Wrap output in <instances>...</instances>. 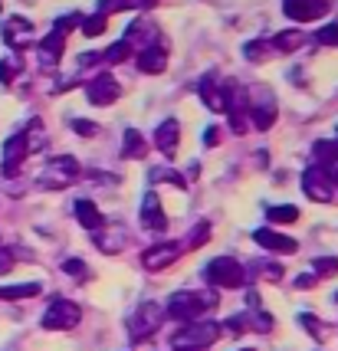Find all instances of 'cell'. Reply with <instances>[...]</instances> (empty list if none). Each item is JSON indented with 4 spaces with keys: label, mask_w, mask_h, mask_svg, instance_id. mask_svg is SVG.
I'll return each instance as SVG.
<instances>
[{
    "label": "cell",
    "mask_w": 338,
    "mask_h": 351,
    "mask_svg": "<svg viewBox=\"0 0 338 351\" xmlns=\"http://www.w3.org/2000/svg\"><path fill=\"white\" fill-rule=\"evenodd\" d=\"M217 306V292H194V289H184V292H174L168 302V315L178 322H197L204 312H210Z\"/></svg>",
    "instance_id": "1"
},
{
    "label": "cell",
    "mask_w": 338,
    "mask_h": 351,
    "mask_svg": "<svg viewBox=\"0 0 338 351\" xmlns=\"http://www.w3.org/2000/svg\"><path fill=\"white\" fill-rule=\"evenodd\" d=\"M204 279H207L214 289H240L246 282V269H243V263L233 260V256H217V260L207 263Z\"/></svg>",
    "instance_id": "2"
},
{
    "label": "cell",
    "mask_w": 338,
    "mask_h": 351,
    "mask_svg": "<svg viewBox=\"0 0 338 351\" xmlns=\"http://www.w3.org/2000/svg\"><path fill=\"white\" fill-rule=\"evenodd\" d=\"M217 338H220V325L217 322H191L184 332H178V335L171 338V345L178 351H197V348L214 345Z\"/></svg>",
    "instance_id": "3"
},
{
    "label": "cell",
    "mask_w": 338,
    "mask_h": 351,
    "mask_svg": "<svg viewBox=\"0 0 338 351\" xmlns=\"http://www.w3.org/2000/svg\"><path fill=\"white\" fill-rule=\"evenodd\" d=\"M246 102H250V122H256L260 132H269L273 122H276V99L266 86H256V89L246 92Z\"/></svg>",
    "instance_id": "4"
},
{
    "label": "cell",
    "mask_w": 338,
    "mask_h": 351,
    "mask_svg": "<svg viewBox=\"0 0 338 351\" xmlns=\"http://www.w3.org/2000/svg\"><path fill=\"white\" fill-rule=\"evenodd\" d=\"M79 319H82V312H79L76 302L53 299L49 308L43 312V328H47V332H66V328H76Z\"/></svg>",
    "instance_id": "5"
},
{
    "label": "cell",
    "mask_w": 338,
    "mask_h": 351,
    "mask_svg": "<svg viewBox=\"0 0 338 351\" xmlns=\"http://www.w3.org/2000/svg\"><path fill=\"white\" fill-rule=\"evenodd\" d=\"M302 191H306L312 200H319V204H328V200L335 197V181H332V171L325 168H309L302 174Z\"/></svg>",
    "instance_id": "6"
},
{
    "label": "cell",
    "mask_w": 338,
    "mask_h": 351,
    "mask_svg": "<svg viewBox=\"0 0 338 351\" xmlns=\"http://www.w3.org/2000/svg\"><path fill=\"white\" fill-rule=\"evenodd\" d=\"M89 102L93 106H112L119 95H122V86L115 82V76L108 73V69H102V73H95V79L89 82Z\"/></svg>",
    "instance_id": "7"
},
{
    "label": "cell",
    "mask_w": 338,
    "mask_h": 351,
    "mask_svg": "<svg viewBox=\"0 0 338 351\" xmlns=\"http://www.w3.org/2000/svg\"><path fill=\"white\" fill-rule=\"evenodd\" d=\"M161 319H165V312L154 306V302H148V306L138 308V315L128 322V328H132V341H145V338H152V332L161 325Z\"/></svg>",
    "instance_id": "8"
},
{
    "label": "cell",
    "mask_w": 338,
    "mask_h": 351,
    "mask_svg": "<svg viewBox=\"0 0 338 351\" xmlns=\"http://www.w3.org/2000/svg\"><path fill=\"white\" fill-rule=\"evenodd\" d=\"M27 154H30V138H27V132H16V135L7 138V145H3V174L14 178V171L23 165Z\"/></svg>",
    "instance_id": "9"
},
{
    "label": "cell",
    "mask_w": 338,
    "mask_h": 351,
    "mask_svg": "<svg viewBox=\"0 0 338 351\" xmlns=\"http://www.w3.org/2000/svg\"><path fill=\"white\" fill-rule=\"evenodd\" d=\"M282 10L299 23H312V20L328 14V0H282Z\"/></svg>",
    "instance_id": "10"
},
{
    "label": "cell",
    "mask_w": 338,
    "mask_h": 351,
    "mask_svg": "<svg viewBox=\"0 0 338 351\" xmlns=\"http://www.w3.org/2000/svg\"><path fill=\"white\" fill-rule=\"evenodd\" d=\"M178 256H181V243H158V246H152V250H145L141 266H145L148 273H161V269H168Z\"/></svg>",
    "instance_id": "11"
},
{
    "label": "cell",
    "mask_w": 338,
    "mask_h": 351,
    "mask_svg": "<svg viewBox=\"0 0 338 351\" xmlns=\"http://www.w3.org/2000/svg\"><path fill=\"white\" fill-rule=\"evenodd\" d=\"M165 66H168V43H165V40H152V43L138 53V69L158 76V73H165Z\"/></svg>",
    "instance_id": "12"
},
{
    "label": "cell",
    "mask_w": 338,
    "mask_h": 351,
    "mask_svg": "<svg viewBox=\"0 0 338 351\" xmlns=\"http://www.w3.org/2000/svg\"><path fill=\"white\" fill-rule=\"evenodd\" d=\"M253 243H260L263 250H269V253H295V250H299V243H295L292 237H286V233H279V230H273V227L253 230Z\"/></svg>",
    "instance_id": "13"
},
{
    "label": "cell",
    "mask_w": 338,
    "mask_h": 351,
    "mask_svg": "<svg viewBox=\"0 0 338 351\" xmlns=\"http://www.w3.org/2000/svg\"><path fill=\"white\" fill-rule=\"evenodd\" d=\"M3 40H7V46H14V49L30 46L33 43V23L23 20V16H10V20L3 23Z\"/></svg>",
    "instance_id": "14"
},
{
    "label": "cell",
    "mask_w": 338,
    "mask_h": 351,
    "mask_svg": "<svg viewBox=\"0 0 338 351\" xmlns=\"http://www.w3.org/2000/svg\"><path fill=\"white\" fill-rule=\"evenodd\" d=\"M178 141H181V128H178V122L174 119H168V122L158 125V132H154V148L161 154H168V158H174V152H178Z\"/></svg>",
    "instance_id": "15"
},
{
    "label": "cell",
    "mask_w": 338,
    "mask_h": 351,
    "mask_svg": "<svg viewBox=\"0 0 338 351\" xmlns=\"http://www.w3.org/2000/svg\"><path fill=\"white\" fill-rule=\"evenodd\" d=\"M141 223H145V230H168V217L161 210L158 194H145V200H141Z\"/></svg>",
    "instance_id": "16"
},
{
    "label": "cell",
    "mask_w": 338,
    "mask_h": 351,
    "mask_svg": "<svg viewBox=\"0 0 338 351\" xmlns=\"http://www.w3.org/2000/svg\"><path fill=\"white\" fill-rule=\"evenodd\" d=\"M200 99L204 106L214 108V112H224V102H227V89H217V73H207L200 79Z\"/></svg>",
    "instance_id": "17"
},
{
    "label": "cell",
    "mask_w": 338,
    "mask_h": 351,
    "mask_svg": "<svg viewBox=\"0 0 338 351\" xmlns=\"http://www.w3.org/2000/svg\"><path fill=\"white\" fill-rule=\"evenodd\" d=\"M73 210H76L79 227L93 230V233H99V230H102V214H99V207H95L89 197H79L76 204H73Z\"/></svg>",
    "instance_id": "18"
},
{
    "label": "cell",
    "mask_w": 338,
    "mask_h": 351,
    "mask_svg": "<svg viewBox=\"0 0 338 351\" xmlns=\"http://www.w3.org/2000/svg\"><path fill=\"white\" fill-rule=\"evenodd\" d=\"M306 43V33L302 30H286V33H276L269 46H273V53H295V49H302Z\"/></svg>",
    "instance_id": "19"
},
{
    "label": "cell",
    "mask_w": 338,
    "mask_h": 351,
    "mask_svg": "<svg viewBox=\"0 0 338 351\" xmlns=\"http://www.w3.org/2000/svg\"><path fill=\"white\" fill-rule=\"evenodd\" d=\"M62 56V33H49L47 40L40 43V62H47V66H56Z\"/></svg>",
    "instance_id": "20"
},
{
    "label": "cell",
    "mask_w": 338,
    "mask_h": 351,
    "mask_svg": "<svg viewBox=\"0 0 338 351\" xmlns=\"http://www.w3.org/2000/svg\"><path fill=\"white\" fill-rule=\"evenodd\" d=\"M40 295V282H20V286H0V299L3 302H16V299H33Z\"/></svg>",
    "instance_id": "21"
},
{
    "label": "cell",
    "mask_w": 338,
    "mask_h": 351,
    "mask_svg": "<svg viewBox=\"0 0 338 351\" xmlns=\"http://www.w3.org/2000/svg\"><path fill=\"white\" fill-rule=\"evenodd\" d=\"M125 158H132V161H138V158H145L148 154V141H145V135L141 132H135V128H128L125 132Z\"/></svg>",
    "instance_id": "22"
},
{
    "label": "cell",
    "mask_w": 338,
    "mask_h": 351,
    "mask_svg": "<svg viewBox=\"0 0 338 351\" xmlns=\"http://www.w3.org/2000/svg\"><path fill=\"white\" fill-rule=\"evenodd\" d=\"M207 240H210V223H207V220H200L197 227L191 230V237L181 243V250H197V246H204Z\"/></svg>",
    "instance_id": "23"
},
{
    "label": "cell",
    "mask_w": 338,
    "mask_h": 351,
    "mask_svg": "<svg viewBox=\"0 0 338 351\" xmlns=\"http://www.w3.org/2000/svg\"><path fill=\"white\" fill-rule=\"evenodd\" d=\"M266 217H269L273 223H295V220H299V210H295L292 204H282V207H266Z\"/></svg>",
    "instance_id": "24"
},
{
    "label": "cell",
    "mask_w": 338,
    "mask_h": 351,
    "mask_svg": "<svg viewBox=\"0 0 338 351\" xmlns=\"http://www.w3.org/2000/svg\"><path fill=\"white\" fill-rule=\"evenodd\" d=\"M299 325H302V328H306L315 341H325V338H328V325H325V322H319L315 315H299Z\"/></svg>",
    "instance_id": "25"
},
{
    "label": "cell",
    "mask_w": 338,
    "mask_h": 351,
    "mask_svg": "<svg viewBox=\"0 0 338 351\" xmlns=\"http://www.w3.org/2000/svg\"><path fill=\"white\" fill-rule=\"evenodd\" d=\"M243 53H246V60H253V62H263V60H269V56H276L273 46H269V40H256V43L246 46Z\"/></svg>",
    "instance_id": "26"
},
{
    "label": "cell",
    "mask_w": 338,
    "mask_h": 351,
    "mask_svg": "<svg viewBox=\"0 0 338 351\" xmlns=\"http://www.w3.org/2000/svg\"><path fill=\"white\" fill-rule=\"evenodd\" d=\"M312 269H315V279H319V276H335L338 273V256H315V260H312Z\"/></svg>",
    "instance_id": "27"
},
{
    "label": "cell",
    "mask_w": 338,
    "mask_h": 351,
    "mask_svg": "<svg viewBox=\"0 0 338 351\" xmlns=\"http://www.w3.org/2000/svg\"><path fill=\"white\" fill-rule=\"evenodd\" d=\"M62 273L66 276H76V279H89V266L76 256H69V260H62Z\"/></svg>",
    "instance_id": "28"
},
{
    "label": "cell",
    "mask_w": 338,
    "mask_h": 351,
    "mask_svg": "<svg viewBox=\"0 0 338 351\" xmlns=\"http://www.w3.org/2000/svg\"><path fill=\"white\" fill-rule=\"evenodd\" d=\"M106 16L102 14H95V16H89V20H82V33H86V36H99V33L106 30Z\"/></svg>",
    "instance_id": "29"
},
{
    "label": "cell",
    "mask_w": 338,
    "mask_h": 351,
    "mask_svg": "<svg viewBox=\"0 0 338 351\" xmlns=\"http://www.w3.org/2000/svg\"><path fill=\"white\" fill-rule=\"evenodd\" d=\"M79 23H82V14H66L56 20V33H62L66 36V30H76Z\"/></svg>",
    "instance_id": "30"
},
{
    "label": "cell",
    "mask_w": 338,
    "mask_h": 351,
    "mask_svg": "<svg viewBox=\"0 0 338 351\" xmlns=\"http://www.w3.org/2000/svg\"><path fill=\"white\" fill-rule=\"evenodd\" d=\"M69 128H73L76 135H82V138H93L95 132H99V128H95L93 122H86V119H73V122H69Z\"/></svg>",
    "instance_id": "31"
},
{
    "label": "cell",
    "mask_w": 338,
    "mask_h": 351,
    "mask_svg": "<svg viewBox=\"0 0 338 351\" xmlns=\"http://www.w3.org/2000/svg\"><path fill=\"white\" fill-rule=\"evenodd\" d=\"M256 269H260L269 282H279V279H282V266H279V263H260Z\"/></svg>",
    "instance_id": "32"
},
{
    "label": "cell",
    "mask_w": 338,
    "mask_h": 351,
    "mask_svg": "<svg viewBox=\"0 0 338 351\" xmlns=\"http://www.w3.org/2000/svg\"><path fill=\"white\" fill-rule=\"evenodd\" d=\"M315 40H319V43H325V46H338V23H332V27H322Z\"/></svg>",
    "instance_id": "33"
},
{
    "label": "cell",
    "mask_w": 338,
    "mask_h": 351,
    "mask_svg": "<svg viewBox=\"0 0 338 351\" xmlns=\"http://www.w3.org/2000/svg\"><path fill=\"white\" fill-rule=\"evenodd\" d=\"M14 260H16V253H10V250H0V276L14 269Z\"/></svg>",
    "instance_id": "34"
},
{
    "label": "cell",
    "mask_w": 338,
    "mask_h": 351,
    "mask_svg": "<svg viewBox=\"0 0 338 351\" xmlns=\"http://www.w3.org/2000/svg\"><path fill=\"white\" fill-rule=\"evenodd\" d=\"M14 79H16L14 62H3V60H0V82H14Z\"/></svg>",
    "instance_id": "35"
},
{
    "label": "cell",
    "mask_w": 338,
    "mask_h": 351,
    "mask_svg": "<svg viewBox=\"0 0 338 351\" xmlns=\"http://www.w3.org/2000/svg\"><path fill=\"white\" fill-rule=\"evenodd\" d=\"M217 141H220V128H217V125H210V128L204 132V145H207V148H214Z\"/></svg>",
    "instance_id": "36"
},
{
    "label": "cell",
    "mask_w": 338,
    "mask_h": 351,
    "mask_svg": "<svg viewBox=\"0 0 338 351\" xmlns=\"http://www.w3.org/2000/svg\"><path fill=\"white\" fill-rule=\"evenodd\" d=\"M315 282H319V279H315V276H312V273H302V276H299V279H295V289H312Z\"/></svg>",
    "instance_id": "37"
},
{
    "label": "cell",
    "mask_w": 338,
    "mask_h": 351,
    "mask_svg": "<svg viewBox=\"0 0 338 351\" xmlns=\"http://www.w3.org/2000/svg\"><path fill=\"white\" fill-rule=\"evenodd\" d=\"M332 174H335V184H338V171H332Z\"/></svg>",
    "instance_id": "38"
},
{
    "label": "cell",
    "mask_w": 338,
    "mask_h": 351,
    "mask_svg": "<svg viewBox=\"0 0 338 351\" xmlns=\"http://www.w3.org/2000/svg\"><path fill=\"white\" fill-rule=\"evenodd\" d=\"M335 306H338V292H335Z\"/></svg>",
    "instance_id": "39"
},
{
    "label": "cell",
    "mask_w": 338,
    "mask_h": 351,
    "mask_svg": "<svg viewBox=\"0 0 338 351\" xmlns=\"http://www.w3.org/2000/svg\"><path fill=\"white\" fill-rule=\"evenodd\" d=\"M243 351H246V348H243Z\"/></svg>",
    "instance_id": "40"
}]
</instances>
